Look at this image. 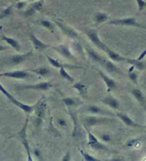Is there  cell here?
<instances>
[{
	"label": "cell",
	"instance_id": "cell-1",
	"mask_svg": "<svg viewBox=\"0 0 146 161\" xmlns=\"http://www.w3.org/2000/svg\"><path fill=\"white\" fill-rule=\"evenodd\" d=\"M108 24H113V25H120V26H133V27L146 28L141 24H138L136 22L134 17H129V18L124 19H115L109 21L107 23Z\"/></svg>",
	"mask_w": 146,
	"mask_h": 161
},
{
	"label": "cell",
	"instance_id": "cell-2",
	"mask_svg": "<svg viewBox=\"0 0 146 161\" xmlns=\"http://www.w3.org/2000/svg\"><path fill=\"white\" fill-rule=\"evenodd\" d=\"M0 91L2 92L3 94H4L5 96H7V97L11 101V102L13 103V104H15L16 106H17L18 107H19L21 108V109H22L23 111H25L26 113H31V111H33V106H28V105H25V104H23L22 103L19 102V101H17V99H15V98H14V96H12L11 94H9V93H8L7 91L5 89L4 87L2 86L1 84H0Z\"/></svg>",
	"mask_w": 146,
	"mask_h": 161
},
{
	"label": "cell",
	"instance_id": "cell-3",
	"mask_svg": "<svg viewBox=\"0 0 146 161\" xmlns=\"http://www.w3.org/2000/svg\"><path fill=\"white\" fill-rule=\"evenodd\" d=\"M28 120H29V116H27V118H26V120L25 121V124H24V126L23 127L22 131H20L19 136V138H20L21 141H22V144L24 145V148H25L26 152H27L28 160H29V161H31V160H32V159H31V154H30V148H29V143H28L27 138H26V127H27Z\"/></svg>",
	"mask_w": 146,
	"mask_h": 161
},
{
	"label": "cell",
	"instance_id": "cell-4",
	"mask_svg": "<svg viewBox=\"0 0 146 161\" xmlns=\"http://www.w3.org/2000/svg\"><path fill=\"white\" fill-rule=\"evenodd\" d=\"M86 34L89 36V38H90L91 41L99 49H103V51H105V49L108 48V47L105 46L104 44L101 41V39L98 37L97 31L96 30H94V29H89V30L86 31Z\"/></svg>",
	"mask_w": 146,
	"mask_h": 161
},
{
	"label": "cell",
	"instance_id": "cell-5",
	"mask_svg": "<svg viewBox=\"0 0 146 161\" xmlns=\"http://www.w3.org/2000/svg\"><path fill=\"white\" fill-rule=\"evenodd\" d=\"M30 39L31 42H32L33 44H34V46L36 49L43 50L46 48H48V47H49V45L43 43L42 41H40V40L38 39V38L36 37L34 34H33V33H31L30 34Z\"/></svg>",
	"mask_w": 146,
	"mask_h": 161
},
{
	"label": "cell",
	"instance_id": "cell-6",
	"mask_svg": "<svg viewBox=\"0 0 146 161\" xmlns=\"http://www.w3.org/2000/svg\"><path fill=\"white\" fill-rule=\"evenodd\" d=\"M87 132L89 134V144L96 149H104L105 147L98 142L97 138L95 137L91 133L89 132V130H87Z\"/></svg>",
	"mask_w": 146,
	"mask_h": 161
},
{
	"label": "cell",
	"instance_id": "cell-7",
	"mask_svg": "<svg viewBox=\"0 0 146 161\" xmlns=\"http://www.w3.org/2000/svg\"><path fill=\"white\" fill-rule=\"evenodd\" d=\"M1 76H7L10 77V78H24L28 76V73L25 72V71H12V72H7L1 74Z\"/></svg>",
	"mask_w": 146,
	"mask_h": 161
},
{
	"label": "cell",
	"instance_id": "cell-8",
	"mask_svg": "<svg viewBox=\"0 0 146 161\" xmlns=\"http://www.w3.org/2000/svg\"><path fill=\"white\" fill-rule=\"evenodd\" d=\"M51 86H52V84L49 83V82H41V83H36V84L27 86H25L24 88L29 89H35V90L46 91L48 90Z\"/></svg>",
	"mask_w": 146,
	"mask_h": 161
},
{
	"label": "cell",
	"instance_id": "cell-9",
	"mask_svg": "<svg viewBox=\"0 0 146 161\" xmlns=\"http://www.w3.org/2000/svg\"><path fill=\"white\" fill-rule=\"evenodd\" d=\"M54 49L56 51H58L59 54L63 55L66 58H68V59H72L73 58V56H72L70 50L68 49V47L64 46V45H60V46L57 47H54Z\"/></svg>",
	"mask_w": 146,
	"mask_h": 161
},
{
	"label": "cell",
	"instance_id": "cell-10",
	"mask_svg": "<svg viewBox=\"0 0 146 161\" xmlns=\"http://www.w3.org/2000/svg\"><path fill=\"white\" fill-rule=\"evenodd\" d=\"M117 115H118V116L119 118L121 119V120H122L123 122H124V123H126L127 125H128V126L142 127V125H139V124L135 123L134 121H133V120H132L128 116V115L123 114V113H118Z\"/></svg>",
	"mask_w": 146,
	"mask_h": 161
},
{
	"label": "cell",
	"instance_id": "cell-11",
	"mask_svg": "<svg viewBox=\"0 0 146 161\" xmlns=\"http://www.w3.org/2000/svg\"><path fill=\"white\" fill-rule=\"evenodd\" d=\"M132 94H133V95L135 96V99L138 100V102L140 103L142 106L145 107L146 101L142 93L140 91V90H138V89H134V90L132 91Z\"/></svg>",
	"mask_w": 146,
	"mask_h": 161
},
{
	"label": "cell",
	"instance_id": "cell-12",
	"mask_svg": "<svg viewBox=\"0 0 146 161\" xmlns=\"http://www.w3.org/2000/svg\"><path fill=\"white\" fill-rule=\"evenodd\" d=\"M105 51L108 54L109 57H110L112 60L115 61V62H125V61L126 60V58L121 57V55H119V54H116L115 52L109 49L108 48H107Z\"/></svg>",
	"mask_w": 146,
	"mask_h": 161
},
{
	"label": "cell",
	"instance_id": "cell-13",
	"mask_svg": "<svg viewBox=\"0 0 146 161\" xmlns=\"http://www.w3.org/2000/svg\"><path fill=\"white\" fill-rule=\"evenodd\" d=\"M99 74H100V76H101V78H103V80H104L105 84H106V86H108V88H115L116 85H115V81H114L113 80L109 78L108 76H106V75L104 74V73H103L101 71H99Z\"/></svg>",
	"mask_w": 146,
	"mask_h": 161
},
{
	"label": "cell",
	"instance_id": "cell-14",
	"mask_svg": "<svg viewBox=\"0 0 146 161\" xmlns=\"http://www.w3.org/2000/svg\"><path fill=\"white\" fill-rule=\"evenodd\" d=\"M56 24H58V26H59V27L61 28V30H62L66 34L68 35V36H73V37H75V36H77V33L74 31L73 30H72L71 29H70V28H68L66 27V26H65L64 24H62L61 22H58V21H56Z\"/></svg>",
	"mask_w": 146,
	"mask_h": 161
},
{
	"label": "cell",
	"instance_id": "cell-15",
	"mask_svg": "<svg viewBox=\"0 0 146 161\" xmlns=\"http://www.w3.org/2000/svg\"><path fill=\"white\" fill-rule=\"evenodd\" d=\"M31 55H32V52L30 51L26 54H23V55L13 56V57H12L11 60H12V62L13 63H15V64H19V63L24 62L26 59H27L28 57H31Z\"/></svg>",
	"mask_w": 146,
	"mask_h": 161
},
{
	"label": "cell",
	"instance_id": "cell-16",
	"mask_svg": "<svg viewBox=\"0 0 146 161\" xmlns=\"http://www.w3.org/2000/svg\"><path fill=\"white\" fill-rule=\"evenodd\" d=\"M2 38L3 40H4V41H6V42H7L9 45H11V46L13 47L14 49H15L17 51L20 50L21 49L20 44H19V43L17 41V40L14 39V38H12L7 37V36H3Z\"/></svg>",
	"mask_w": 146,
	"mask_h": 161
},
{
	"label": "cell",
	"instance_id": "cell-17",
	"mask_svg": "<svg viewBox=\"0 0 146 161\" xmlns=\"http://www.w3.org/2000/svg\"><path fill=\"white\" fill-rule=\"evenodd\" d=\"M45 101H41V100H40V101H38V104L37 105L36 108V113L38 117H42L45 113Z\"/></svg>",
	"mask_w": 146,
	"mask_h": 161
},
{
	"label": "cell",
	"instance_id": "cell-18",
	"mask_svg": "<svg viewBox=\"0 0 146 161\" xmlns=\"http://www.w3.org/2000/svg\"><path fill=\"white\" fill-rule=\"evenodd\" d=\"M126 62L128 63V64H131L132 65L135 66L137 69L139 70H142L145 68V65L142 63L141 61H139L138 59H126Z\"/></svg>",
	"mask_w": 146,
	"mask_h": 161
},
{
	"label": "cell",
	"instance_id": "cell-19",
	"mask_svg": "<svg viewBox=\"0 0 146 161\" xmlns=\"http://www.w3.org/2000/svg\"><path fill=\"white\" fill-rule=\"evenodd\" d=\"M103 102L105 104H108V106H110V107H112L113 108H115V109H117L119 107V104L117 100H115V99L111 97H108L106 99H105L103 100Z\"/></svg>",
	"mask_w": 146,
	"mask_h": 161
},
{
	"label": "cell",
	"instance_id": "cell-20",
	"mask_svg": "<svg viewBox=\"0 0 146 161\" xmlns=\"http://www.w3.org/2000/svg\"><path fill=\"white\" fill-rule=\"evenodd\" d=\"M101 62L103 63V65L105 66V67L106 68V69L109 71H111V72H115L117 71V69L115 66L113 65V64H112L111 62H109L107 60H102Z\"/></svg>",
	"mask_w": 146,
	"mask_h": 161
},
{
	"label": "cell",
	"instance_id": "cell-21",
	"mask_svg": "<svg viewBox=\"0 0 146 161\" xmlns=\"http://www.w3.org/2000/svg\"><path fill=\"white\" fill-rule=\"evenodd\" d=\"M108 15L105 13H98L96 16V21L97 24H101L108 20Z\"/></svg>",
	"mask_w": 146,
	"mask_h": 161
},
{
	"label": "cell",
	"instance_id": "cell-22",
	"mask_svg": "<svg viewBox=\"0 0 146 161\" xmlns=\"http://www.w3.org/2000/svg\"><path fill=\"white\" fill-rule=\"evenodd\" d=\"M59 73H60V75L63 77V78H66V79L69 80L70 82L74 81V78H73V77H71L67 72H66V71L65 70L64 66H61V67L60 68V71H59Z\"/></svg>",
	"mask_w": 146,
	"mask_h": 161
},
{
	"label": "cell",
	"instance_id": "cell-23",
	"mask_svg": "<svg viewBox=\"0 0 146 161\" xmlns=\"http://www.w3.org/2000/svg\"><path fill=\"white\" fill-rule=\"evenodd\" d=\"M102 120H100L99 118H94V117H91V118H87L86 120V124L89 126H92V125H95L96 124H98L100 123H101Z\"/></svg>",
	"mask_w": 146,
	"mask_h": 161
},
{
	"label": "cell",
	"instance_id": "cell-24",
	"mask_svg": "<svg viewBox=\"0 0 146 161\" xmlns=\"http://www.w3.org/2000/svg\"><path fill=\"white\" fill-rule=\"evenodd\" d=\"M31 71L37 73L38 75H41V76H46L49 73V69L47 68H38V69L31 70Z\"/></svg>",
	"mask_w": 146,
	"mask_h": 161
},
{
	"label": "cell",
	"instance_id": "cell-25",
	"mask_svg": "<svg viewBox=\"0 0 146 161\" xmlns=\"http://www.w3.org/2000/svg\"><path fill=\"white\" fill-rule=\"evenodd\" d=\"M44 4V0H38L37 1H35L33 4H31V7L34 9L36 11H40L42 9Z\"/></svg>",
	"mask_w": 146,
	"mask_h": 161
},
{
	"label": "cell",
	"instance_id": "cell-26",
	"mask_svg": "<svg viewBox=\"0 0 146 161\" xmlns=\"http://www.w3.org/2000/svg\"><path fill=\"white\" fill-rule=\"evenodd\" d=\"M12 7H9L8 8L3 10V11L1 12V13L0 14V20H1V19H4L5 17H8V16L12 13Z\"/></svg>",
	"mask_w": 146,
	"mask_h": 161
},
{
	"label": "cell",
	"instance_id": "cell-27",
	"mask_svg": "<svg viewBox=\"0 0 146 161\" xmlns=\"http://www.w3.org/2000/svg\"><path fill=\"white\" fill-rule=\"evenodd\" d=\"M47 57V59H48V61L49 62V63H50L53 66H54V67H56V68H61V66H63L61 64L59 63V62H58L57 60H55V59H54L53 58L50 57L49 56H46Z\"/></svg>",
	"mask_w": 146,
	"mask_h": 161
},
{
	"label": "cell",
	"instance_id": "cell-28",
	"mask_svg": "<svg viewBox=\"0 0 146 161\" xmlns=\"http://www.w3.org/2000/svg\"><path fill=\"white\" fill-rule=\"evenodd\" d=\"M88 52H89V54L91 57V58H92L94 61H96V62H101L102 61L101 58L100 57L98 54L95 53L94 51H93L92 50H89L88 51Z\"/></svg>",
	"mask_w": 146,
	"mask_h": 161
},
{
	"label": "cell",
	"instance_id": "cell-29",
	"mask_svg": "<svg viewBox=\"0 0 146 161\" xmlns=\"http://www.w3.org/2000/svg\"><path fill=\"white\" fill-rule=\"evenodd\" d=\"M73 88L77 89V90H78V91L81 93V94H84V93H85L86 87H85V86L81 84V83H75L74 86H73Z\"/></svg>",
	"mask_w": 146,
	"mask_h": 161
},
{
	"label": "cell",
	"instance_id": "cell-30",
	"mask_svg": "<svg viewBox=\"0 0 146 161\" xmlns=\"http://www.w3.org/2000/svg\"><path fill=\"white\" fill-rule=\"evenodd\" d=\"M41 24L43 27L47 28L49 30H53V29H54V25H53L50 22H49V21L47 20L41 21Z\"/></svg>",
	"mask_w": 146,
	"mask_h": 161
},
{
	"label": "cell",
	"instance_id": "cell-31",
	"mask_svg": "<svg viewBox=\"0 0 146 161\" xmlns=\"http://www.w3.org/2000/svg\"><path fill=\"white\" fill-rule=\"evenodd\" d=\"M138 6L139 12H141L146 7V1L144 0H135Z\"/></svg>",
	"mask_w": 146,
	"mask_h": 161
},
{
	"label": "cell",
	"instance_id": "cell-32",
	"mask_svg": "<svg viewBox=\"0 0 146 161\" xmlns=\"http://www.w3.org/2000/svg\"><path fill=\"white\" fill-rule=\"evenodd\" d=\"M81 153L82 155L84 156V159H85V160L86 161H98V159H96L95 157L91 156V155H89V154H87L86 153H84V151H82V150H81Z\"/></svg>",
	"mask_w": 146,
	"mask_h": 161
},
{
	"label": "cell",
	"instance_id": "cell-33",
	"mask_svg": "<svg viewBox=\"0 0 146 161\" xmlns=\"http://www.w3.org/2000/svg\"><path fill=\"white\" fill-rule=\"evenodd\" d=\"M88 110H89L90 112H91V113H99L102 112L101 108H98V106H89V107L88 108Z\"/></svg>",
	"mask_w": 146,
	"mask_h": 161
},
{
	"label": "cell",
	"instance_id": "cell-34",
	"mask_svg": "<svg viewBox=\"0 0 146 161\" xmlns=\"http://www.w3.org/2000/svg\"><path fill=\"white\" fill-rule=\"evenodd\" d=\"M35 12H36V10L34 9L33 7H31L29 9H27L26 11L24 12V15H25V17H30V16H32L35 13Z\"/></svg>",
	"mask_w": 146,
	"mask_h": 161
},
{
	"label": "cell",
	"instance_id": "cell-35",
	"mask_svg": "<svg viewBox=\"0 0 146 161\" xmlns=\"http://www.w3.org/2000/svg\"><path fill=\"white\" fill-rule=\"evenodd\" d=\"M129 77H130V78L133 80V81H134L135 83H137V79H138V74H137L136 73H134V72L129 73Z\"/></svg>",
	"mask_w": 146,
	"mask_h": 161
},
{
	"label": "cell",
	"instance_id": "cell-36",
	"mask_svg": "<svg viewBox=\"0 0 146 161\" xmlns=\"http://www.w3.org/2000/svg\"><path fill=\"white\" fill-rule=\"evenodd\" d=\"M64 102L67 106H71V105L74 104V100L73 99H71V98H66V99H64Z\"/></svg>",
	"mask_w": 146,
	"mask_h": 161
},
{
	"label": "cell",
	"instance_id": "cell-37",
	"mask_svg": "<svg viewBox=\"0 0 146 161\" xmlns=\"http://www.w3.org/2000/svg\"><path fill=\"white\" fill-rule=\"evenodd\" d=\"M26 5V2L24 1H17V3L16 4V7L17 9H22L25 7Z\"/></svg>",
	"mask_w": 146,
	"mask_h": 161
},
{
	"label": "cell",
	"instance_id": "cell-38",
	"mask_svg": "<svg viewBox=\"0 0 146 161\" xmlns=\"http://www.w3.org/2000/svg\"><path fill=\"white\" fill-rule=\"evenodd\" d=\"M138 142V139H133V140H131V141H130L129 142H128L127 146H129V147L133 146H135V145L136 144V143Z\"/></svg>",
	"mask_w": 146,
	"mask_h": 161
},
{
	"label": "cell",
	"instance_id": "cell-39",
	"mask_svg": "<svg viewBox=\"0 0 146 161\" xmlns=\"http://www.w3.org/2000/svg\"><path fill=\"white\" fill-rule=\"evenodd\" d=\"M145 56H146V50L143 51L142 52V54L139 56V57L137 59H138V60H139V61H141L142 59H144V57H145Z\"/></svg>",
	"mask_w": 146,
	"mask_h": 161
},
{
	"label": "cell",
	"instance_id": "cell-40",
	"mask_svg": "<svg viewBox=\"0 0 146 161\" xmlns=\"http://www.w3.org/2000/svg\"><path fill=\"white\" fill-rule=\"evenodd\" d=\"M70 158H71V155H70L69 153H66L65 156L63 157V160L64 161H68L70 160Z\"/></svg>",
	"mask_w": 146,
	"mask_h": 161
},
{
	"label": "cell",
	"instance_id": "cell-41",
	"mask_svg": "<svg viewBox=\"0 0 146 161\" xmlns=\"http://www.w3.org/2000/svg\"><path fill=\"white\" fill-rule=\"evenodd\" d=\"M102 139L105 141H109L110 140V137L108 135H103V136H102Z\"/></svg>",
	"mask_w": 146,
	"mask_h": 161
},
{
	"label": "cell",
	"instance_id": "cell-42",
	"mask_svg": "<svg viewBox=\"0 0 146 161\" xmlns=\"http://www.w3.org/2000/svg\"><path fill=\"white\" fill-rule=\"evenodd\" d=\"M59 123L61 125H66V121H65L64 119H60V120H59Z\"/></svg>",
	"mask_w": 146,
	"mask_h": 161
},
{
	"label": "cell",
	"instance_id": "cell-43",
	"mask_svg": "<svg viewBox=\"0 0 146 161\" xmlns=\"http://www.w3.org/2000/svg\"><path fill=\"white\" fill-rule=\"evenodd\" d=\"M7 47H5V46H0V51H3V50H5V49H7Z\"/></svg>",
	"mask_w": 146,
	"mask_h": 161
},
{
	"label": "cell",
	"instance_id": "cell-44",
	"mask_svg": "<svg viewBox=\"0 0 146 161\" xmlns=\"http://www.w3.org/2000/svg\"><path fill=\"white\" fill-rule=\"evenodd\" d=\"M135 66L133 65V66H132V67L131 68V69H129V73H131V72H132V71H133V69H134V68H135Z\"/></svg>",
	"mask_w": 146,
	"mask_h": 161
},
{
	"label": "cell",
	"instance_id": "cell-45",
	"mask_svg": "<svg viewBox=\"0 0 146 161\" xmlns=\"http://www.w3.org/2000/svg\"><path fill=\"white\" fill-rule=\"evenodd\" d=\"M15 1H22V0H15Z\"/></svg>",
	"mask_w": 146,
	"mask_h": 161
},
{
	"label": "cell",
	"instance_id": "cell-46",
	"mask_svg": "<svg viewBox=\"0 0 146 161\" xmlns=\"http://www.w3.org/2000/svg\"><path fill=\"white\" fill-rule=\"evenodd\" d=\"M29 1H36V0H29Z\"/></svg>",
	"mask_w": 146,
	"mask_h": 161
}]
</instances>
